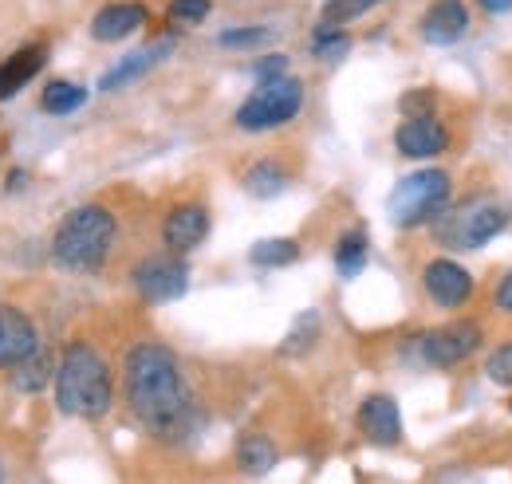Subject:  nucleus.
<instances>
[{"instance_id":"14","label":"nucleus","mask_w":512,"mask_h":484,"mask_svg":"<svg viewBox=\"0 0 512 484\" xmlns=\"http://www.w3.org/2000/svg\"><path fill=\"white\" fill-rule=\"evenodd\" d=\"M40 347L36 323L20 307H0V370H12Z\"/></svg>"},{"instance_id":"10","label":"nucleus","mask_w":512,"mask_h":484,"mask_svg":"<svg viewBox=\"0 0 512 484\" xmlns=\"http://www.w3.org/2000/svg\"><path fill=\"white\" fill-rule=\"evenodd\" d=\"M394 146H398L402 158H414V162L438 158L449 150V126L434 115H410L406 122H398Z\"/></svg>"},{"instance_id":"16","label":"nucleus","mask_w":512,"mask_h":484,"mask_svg":"<svg viewBox=\"0 0 512 484\" xmlns=\"http://www.w3.org/2000/svg\"><path fill=\"white\" fill-rule=\"evenodd\" d=\"M170 52H174V36H162V40H154V44H146V48H138V52L123 56L111 71H103L99 87H103V91H119V87H127V83H134V79H142L146 71H154Z\"/></svg>"},{"instance_id":"32","label":"nucleus","mask_w":512,"mask_h":484,"mask_svg":"<svg viewBox=\"0 0 512 484\" xmlns=\"http://www.w3.org/2000/svg\"><path fill=\"white\" fill-rule=\"evenodd\" d=\"M493 307H497L501 315H512V272H505V276L497 280V288H493Z\"/></svg>"},{"instance_id":"5","label":"nucleus","mask_w":512,"mask_h":484,"mask_svg":"<svg viewBox=\"0 0 512 484\" xmlns=\"http://www.w3.org/2000/svg\"><path fill=\"white\" fill-rule=\"evenodd\" d=\"M453 178L446 170H414L390 189L386 197V213L394 229H418L426 221H434L446 209Z\"/></svg>"},{"instance_id":"17","label":"nucleus","mask_w":512,"mask_h":484,"mask_svg":"<svg viewBox=\"0 0 512 484\" xmlns=\"http://www.w3.org/2000/svg\"><path fill=\"white\" fill-rule=\"evenodd\" d=\"M44 63H48V48H40V44H28V48L12 52L8 60L0 63V103L20 95L44 71Z\"/></svg>"},{"instance_id":"30","label":"nucleus","mask_w":512,"mask_h":484,"mask_svg":"<svg viewBox=\"0 0 512 484\" xmlns=\"http://www.w3.org/2000/svg\"><path fill=\"white\" fill-rule=\"evenodd\" d=\"M402 115H434V91H410V95H402Z\"/></svg>"},{"instance_id":"19","label":"nucleus","mask_w":512,"mask_h":484,"mask_svg":"<svg viewBox=\"0 0 512 484\" xmlns=\"http://www.w3.org/2000/svg\"><path fill=\"white\" fill-rule=\"evenodd\" d=\"M241 185H245V193L268 201V197H280V193L292 185V170H288L284 162H276V158H260V162H253V166L245 170Z\"/></svg>"},{"instance_id":"4","label":"nucleus","mask_w":512,"mask_h":484,"mask_svg":"<svg viewBox=\"0 0 512 484\" xmlns=\"http://www.w3.org/2000/svg\"><path fill=\"white\" fill-rule=\"evenodd\" d=\"M438 217H442L438 221L442 244H449V248H481L497 233L509 229L512 205L509 197H501V193H473L457 209H442Z\"/></svg>"},{"instance_id":"8","label":"nucleus","mask_w":512,"mask_h":484,"mask_svg":"<svg viewBox=\"0 0 512 484\" xmlns=\"http://www.w3.org/2000/svg\"><path fill=\"white\" fill-rule=\"evenodd\" d=\"M481 327L477 323H446V327H434L418 339V359L426 366H438V370H449V366L465 363L477 347H481Z\"/></svg>"},{"instance_id":"18","label":"nucleus","mask_w":512,"mask_h":484,"mask_svg":"<svg viewBox=\"0 0 512 484\" xmlns=\"http://www.w3.org/2000/svg\"><path fill=\"white\" fill-rule=\"evenodd\" d=\"M56 355H52V347H36L28 359H20V363L12 366L8 374H12V390H20V394H44V386L48 382H56Z\"/></svg>"},{"instance_id":"23","label":"nucleus","mask_w":512,"mask_h":484,"mask_svg":"<svg viewBox=\"0 0 512 484\" xmlns=\"http://www.w3.org/2000/svg\"><path fill=\"white\" fill-rule=\"evenodd\" d=\"M249 260L256 268H288L300 260V244L288 241V237H268V241H256L249 248Z\"/></svg>"},{"instance_id":"24","label":"nucleus","mask_w":512,"mask_h":484,"mask_svg":"<svg viewBox=\"0 0 512 484\" xmlns=\"http://www.w3.org/2000/svg\"><path fill=\"white\" fill-rule=\"evenodd\" d=\"M379 4H383V0H327V4H323V24L343 28L347 20H359L363 12L379 8Z\"/></svg>"},{"instance_id":"20","label":"nucleus","mask_w":512,"mask_h":484,"mask_svg":"<svg viewBox=\"0 0 512 484\" xmlns=\"http://www.w3.org/2000/svg\"><path fill=\"white\" fill-rule=\"evenodd\" d=\"M83 103H87V87H79L71 79H52L44 87V95H40V107L48 115H75Z\"/></svg>"},{"instance_id":"31","label":"nucleus","mask_w":512,"mask_h":484,"mask_svg":"<svg viewBox=\"0 0 512 484\" xmlns=\"http://www.w3.org/2000/svg\"><path fill=\"white\" fill-rule=\"evenodd\" d=\"M284 71H288V56H260L253 63L256 79H272V75H284Z\"/></svg>"},{"instance_id":"11","label":"nucleus","mask_w":512,"mask_h":484,"mask_svg":"<svg viewBox=\"0 0 512 484\" xmlns=\"http://www.w3.org/2000/svg\"><path fill=\"white\" fill-rule=\"evenodd\" d=\"M205 237H209V209H205L201 201H182V205H174V209L166 213V221H162V244H166L170 252H178V256L193 252Z\"/></svg>"},{"instance_id":"29","label":"nucleus","mask_w":512,"mask_h":484,"mask_svg":"<svg viewBox=\"0 0 512 484\" xmlns=\"http://www.w3.org/2000/svg\"><path fill=\"white\" fill-rule=\"evenodd\" d=\"M213 12V0H170V16L174 20H186V24H197Z\"/></svg>"},{"instance_id":"34","label":"nucleus","mask_w":512,"mask_h":484,"mask_svg":"<svg viewBox=\"0 0 512 484\" xmlns=\"http://www.w3.org/2000/svg\"><path fill=\"white\" fill-rule=\"evenodd\" d=\"M0 477H4V473H0Z\"/></svg>"},{"instance_id":"9","label":"nucleus","mask_w":512,"mask_h":484,"mask_svg":"<svg viewBox=\"0 0 512 484\" xmlns=\"http://www.w3.org/2000/svg\"><path fill=\"white\" fill-rule=\"evenodd\" d=\"M422 292L434 307H446V311H457L473 300L477 284H473V272L449 256H434L426 268H422Z\"/></svg>"},{"instance_id":"15","label":"nucleus","mask_w":512,"mask_h":484,"mask_svg":"<svg viewBox=\"0 0 512 484\" xmlns=\"http://www.w3.org/2000/svg\"><path fill=\"white\" fill-rule=\"evenodd\" d=\"M469 4L465 0H434L426 12H422V40L430 44H457L465 32H469Z\"/></svg>"},{"instance_id":"25","label":"nucleus","mask_w":512,"mask_h":484,"mask_svg":"<svg viewBox=\"0 0 512 484\" xmlns=\"http://www.w3.org/2000/svg\"><path fill=\"white\" fill-rule=\"evenodd\" d=\"M316 335H320V315L316 311H308V315H300L296 319V327H292V339H284V355H304L312 343H316Z\"/></svg>"},{"instance_id":"2","label":"nucleus","mask_w":512,"mask_h":484,"mask_svg":"<svg viewBox=\"0 0 512 484\" xmlns=\"http://www.w3.org/2000/svg\"><path fill=\"white\" fill-rule=\"evenodd\" d=\"M56 406L67 418L95 422L115 406V378L99 347L87 339L67 343L56 363Z\"/></svg>"},{"instance_id":"1","label":"nucleus","mask_w":512,"mask_h":484,"mask_svg":"<svg viewBox=\"0 0 512 484\" xmlns=\"http://www.w3.org/2000/svg\"><path fill=\"white\" fill-rule=\"evenodd\" d=\"M123 398L130 414L154 437L182 433L190 425L193 394L182 363L162 343H138L123 359Z\"/></svg>"},{"instance_id":"6","label":"nucleus","mask_w":512,"mask_h":484,"mask_svg":"<svg viewBox=\"0 0 512 484\" xmlns=\"http://www.w3.org/2000/svg\"><path fill=\"white\" fill-rule=\"evenodd\" d=\"M304 111V83L296 75H272V79H260L256 91L241 103L237 111V126L241 130H276L284 122H292Z\"/></svg>"},{"instance_id":"3","label":"nucleus","mask_w":512,"mask_h":484,"mask_svg":"<svg viewBox=\"0 0 512 484\" xmlns=\"http://www.w3.org/2000/svg\"><path fill=\"white\" fill-rule=\"evenodd\" d=\"M119 241V221L107 205H75L64 221L56 225V237H52V256L64 272H99Z\"/></svg>"},{"instance_id":"33","label":"nucleus","mask_w":512,"mask_h":484,"mask_svg":"<svg viewBox=\"0 0 512 484\" xmlns=\"http://www.w3.org/2000/svg\"><path fill=\"white\" fill-rule=\"evenodd\" d=\"M489 16H501V12H512V0H477Z\"/></svg>"},{"instance_id":"21","label":"nucleus","mask_w":512,"mask_h":484,"mask_svg":"<svg viewBox=\"0 0 512 484\" xmlns=\"http://www.w3.org/2000/svg\"><path fill=\"white\" fill-rule=\"evenodd\" d=\"M276 445H272V437H264V433H245L241 437V445H237V465L245 469V473H268L272 465H276Z\"/></svg>"},{"instance_id":"13","label":"nucleus","mask_w":512,"mask_h":484,"mask_svg":"<svg viewBox=\"0 0 512 484\" xmlns=\"http://www.w3.org/2000/svg\"><path fill=\"white\" fill-rule=\"evenodd\" d=\"M146 20H150V8H146L142 0H115V4H103V8L95 12L91 36H95L99 44H119V40L134 36Z\"/></svg>"},{"instance_id":"28","label":"nucleus","mask_w":512,"mask_h":484,"mask_svg":"<svg viewBox=\"0 0 512 484\" xmlns=\"http://www.w3.org/2000/svg\"><path fill=\"white\" fill-rule=\"evenodd\" d=\"M268 36H272L268 28H229V32L217 36V44L221 48H260Z\"/></svg>"},{"instance_id":"12","label":"nucleus","mask_w":512,"mask_h":484,"mask_svg":"<svg viewBox=\"0 0 512 484\" xmlns=\"http://www.w3.org/2000/svg\"><path fill=\"white\" fill-rule=\"evenodd\" d=\"M355 422H359V433H363L371 445H379V449H394V445L402 441V414H398V402H394L390 394H371V398H363Z\"/></svg>"},{"instance_id":"27","label":"nucleus","mask_w":512,"mask_h":484,"mask_svg":"<svg viewBox=\"0 0 512 484\" xmlns=\"http://www.w3.org/2000/svg\"><path fill=\"white\" fill-rule=\"evenodd\" d=\"M485 378H489L493 386H512V339L489 351V359H485Z\"/></svg>"},{"instance_id":"26","label":"nucleus","mask_w":512,"mask_h":484,"mask_svg":"<svg viewBox=\"0 0 512 484\" xmlns=\"http://www.w3.org/2000/svg\"><path fill=\"white\" fill-rule=\"evenodd\" d=\"M347 48H351V36H347L343 28H331V24H320V32H316V44H312L316 60H335V56H343Z\"/></svg>"},{"instance_id":"22","label":"nucleus","mask_w":512,"mask_h":484,"mask_svg":"<svg viewBox=\"0 0 512 484\" xmlns=\"http://www.w3.org/2000/svg\"><path fill=\"white\" fill-rule=\"evenodd\" d=\"M367 256H371V244H367L363 229L343 233L339 244H335V268H339V276H359L367 268Z\"/></svg>"},{"instance_id":"7","label":"nucleus","mask_w":512,"mask_h":484,"mask_svg":"<svg viewBox=\"0 0 512 484\" xmlns=\"http://www.w3.org/2000/svg\"><path fill=\"white\" fill-rule=\"evenodd\" d=\"M134 288L146 303H174L190 288V264L166 248V256H146L134 268Z\"/></svg>"}]
</instances>
